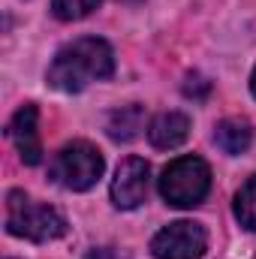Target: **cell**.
<instances>
[{
  "instance_id": "1",
  "label": "cell",
  "mask_w": 256,
  "mask_h": 259,
  "mask_svg": "<svg viewBox=\"0 0 256 259\" xmlns=\"http://www.w3.org/2000/svg\"><path fill=\"white\" fill-rule=\"evenodd\" d=\"M112 72H115L112 46L100 36H78V39L66 42L64 49H58V55L49 64L46 81L55 91L78 94L94 81L112 78Z\"/></svg>"
},
{
  "instance_id": "2",
  "label": "cell",
  "mask_w": 256,
  "mask_h": 259,
  "mask_svg": "<svg viewBox=\"0 0 256 259\" xmlns=\"http://www.w3.org/2000/svg\"><path fill=\"white\" fill-rule=\"evenodd\" d=\"M6 232L15 238H27L33 244H49L66 232V220L52 205L33 202L21 190L6 193Z\"/></svg>"
},
{
  "instance_id": "3",
  "label": "cell",
  "mask_w": 256,
  "mask_h": 259,
  "mask_svg": "<svg viewBox=\"0 0 256 259\" xmlns=\"http://www.w3.org/2000/svg\"><path fill=\"white\" fill-rule=\"evenodd\" d=\"M103 172H106V160H103L100 148L84 142V139H75V142H66L55 154L49 178L55 184H61L64 190L84 193L103 178Z\"/></svg>"
},
{
  "instance_id": "4",
  "label": "cell",
  "mask_w": 256,
  "mask_h": 259,
  "mask_svg": "<svg viewBox=\"0 0 256 259\" xmlns=\"http://www.w3.org/2000/svg\"><path fill=\"white\" fill-rule=\"evenodd\" d=\"M211 190V169L202 157H178L160 175V196L172 208H196Z\"/></svg>"
},
{
  "instance_id": "5",
  "label": "cell",
  "mask_w": 256,
  "mask_h": 259,
  "mask_svg": "<svg viewBox=\"0 0 256 259\" xmlns=\"http://www.w3.org/2000/svg\"><path fill=\"white\" fill-rule=\"evenodd\" d=\"M208 250V232L202 223L175 220L151 238L154 259H202Z\"/></svg>"
},
{
  "instance_id": "6",
  "label": "cell",
  "mask_w": 256,
  "mask_h": 259,
  "mask_svg": "<svg viewBox=\"0 0 256 259\" xmlns=\"http://www.w3.org/2000/svg\"><path fill=\"white\" fill-rule=\"evenodd\" d=\"M148 178H151L148 163L142 157H127L112 178V205L121 211L139 208L148 196Z\"/></svg>"
},
{
  "instance_id": "7",
  "label": "cell",
  "mask_w": 256,
  "mask_h": 259,
  "mask_svg": "<svg viewBox=\"0 0 256 259\" xmlns=\"http://www.w3.org/2000/svg\"><path fill=\"white\" fill-rule=\"evenodd\" d=\"M6 136L15 145L21 163L36 166L42 160V142H39V109L33 103H24L6 124Z\"/></svg>"
},
{
  "instance_id": "8",
  "label": "cell",
  "mask_w": 256,
  "mask_h": 259,
  "mask_svg": "<svg viewBox=\"0 0 256 259\" xmlns=\"http://www.w3.org/2000/svg\"><path fill=\"white\" fill-rule=\"evenodd\" d=\"M187 136H190V118L184 112H163L148 124V139L160 151H172L184 145Z\"/></svg>"
},
{
  "instance_id": "9",
  "label": "cell",
  "mask_w": 256,
  "mask_h": 259,
  "mask_svg": "<svg viewBox=\"0 0 256 259\" xmlns=\"http://www.w3.org/2000/svg\"><path fill=\"white\" fill-rule=\"evenodd\" d=\"M214 142H217V148H220L223 154L238 157V154H244V151L250 148V142H253V127H250V121H244V118H223V121L214 127Z\"/></svg>"
},
{
  "instance_id": "10",
  "label": "cell",
  "mask_w": 256,
  "mask_h": 259,
  "mask_svg": "<svg viewBox=\"0 0 256 259\" xmlns=\"http://www.w3.org/2000/svg\"><path fill=\"white\" fill-rule=\"evenodd\" d=\"M142 130H145V112H142V106H136V103L115 109V112L109 115V121H106V133H109V139H115V142H133Z\"/></svg>"
},
{
  "instance_id": "11",
  "label": "cell",
  "mask_w": 256,
  "mask_h": 259,
  "mask_svg": "<svg viewBox=\"0 0 256 259\" xmlns=\"http://www.w3.org/2000/svg\"><path fill=\"white\" fill-rule=\"evenodd\" d=\"M232 211H235V220L241 223V229L256 232V175H250L241 184V190L235 193Z\"/></svg>"
},
{
  "instance_id": "12",
  "label": "cell",
  "mask_w": 256,
  "mask_h": 259,
  "mask_svg": "<svg viewBox=\"0 0 256 259\" xmlns=\"http://www.w3.org/2000/svg\"><path fill=\"white\" fill-rule=\"evenodd\" d=\"M103 0H52V12L61 21H81L88 18Z\"/></svg>"
},
{
  "instance_id": "13",
  "label": "cell",
  "mask_w": 256,
  "mask_h": 259,
  "mask_svg": "<svg viewBox=\"0 0 256 259\" xmlns=\"http://www.w3.org/2000/svg\"><path fill=\"white\" fill-rule=\"evenodd\" d=\"M208 91H211V81H205L202 75H187V81H184V94L193 97V100H205L208 97Z\"/></svg>"
},
{
  "instance_id": "14",
  "label": "cell",
  "mask_w": 256,
  "mask_h": 259,
  "mask_svg": "<svg viewBox=\"0 0 256 259\" xmlns=\"http://www.w3.org/2000/svg\"><path fill=\"white\" fill-rule=\"evenodd\" d=\"M88 259H109V250H91Z\"/></svg>"
},
{
  "instance_id": "15",
  "label": "cell",
  "mask_w": 256,
  "mask_h": 259,
  "mask_svg": "<svg viewBox=\"0 0 256 259\" xmlns=\"http://www.w3.org/2000/svg\"><path fill=\"white\" fill-rule=\"evenodd\" d=\"M250 94L256 97V69H253V75H250Z\"/></svg>"
}]
</instances>
